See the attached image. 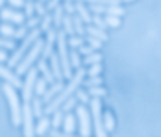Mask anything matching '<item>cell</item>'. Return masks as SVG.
<instances>
[{
	"mask_svg": "<svg viewBox=\"0 0 161 137\" xmlns=\"http://www.w3.org/2000/svg\"><path fill=\"white\" fill-rule=\"evenodd\" d=\"M82 84H84V86H87V87L101 86V84H103V79L99 77V75H96V77H87V79H84V81H82Z\"/></svg>",
	"mask_w": 161,
	"mask_h": 137,
	"instance_id": "obj_37",
	"label": "cell"
},
{
	"mask_svg": "<svg viewBox=\"0 0 161 137\" xmlns=\"http://www.w3.org/2000/svg\"><path fill=\"white\" fill-rule=\"evenodd\" d=\"M62 31L67 34V36H74L75 31H74V22H72V16H64V22H62Z\"/></svg>",
	"mask_w": 161,
	"mask_h": 137,
	"instance_id": "obj_22",
	"label": "cell"
},
{
	"mask_svg": "<svg viewBox=\"0 0 161 137\" xmlns=\"http://www.w3.org/2000/svg\"><path fill=\"white\" fill-rule=\"evenodd\" d=\"M2 91H3L7 101H9V106H10V118H12V125L19 127V125H22V106H21V101H19L17 93H16V87H12L10 84H3Z\"/></svg>",
	"mask_w": 161,
	"mask_h": 137,
	"instance_id": "obj_4",
	"label": "cell"
},
{
	"mask_svg": "<svg viewBox=\"0 0 161 137\" xmlns=\"http://www.w3.org/2000/svg\"><path fill=\"white\" fill-rule=\"evenodd\" d=\"M50 68H52L53 75H55V81H64L62 63H60V60H58V55H57V52H53L52 57H50Z\"/></svg>",
	"mask_w": 161,
	"mask_h": 137,
	"instance_id": "obj_13",
	"label": "cell"
},
{
	"mask_svg": "<svg viewBox=\"0 0 161 137\" xmlns=\"http://www.w3.org/2000/svg\"><path fill=\"white\" fill-rule=\"evenodd\" d=\"M34 14H36L38 17H45L48 14V10H47V5H45L43 2H34Z\"/></svg>",
	"mask_w": 161,
	"mask_h": 137,
	"instance_id": "obj_35",
	"label": "cell"
},
{
	"mask_svg": "<svg viewBox=\"0 0 161 137\" xmlns=\"http://www.w3.org/2000/svg\"><path fill=\"white\" fill-rule=\"evenodd\" d=\"M79 2H87L94 5H120V0H79Z\"/></svg>",
	"mask_w": 161,
	"mask_h": 137,
	"instance_id": "obj_34",
	"label": "cell"
},
{
	"mask_svg": "<svg viewBox=\"0 0 161 137\" xmlns=\"http://www.w3.org/2000/svg\"><path fill=\"white\" fill-rule=\"evenodd\" d=\"M77 52H79V55H84V57H86V55H91L94 50L89 47V45H82V47L77 48Z\"/></svg>",
	"mask_w": 161,
	"mask_h": 137,
	"instance_id": "obj_48",
	"label": "cell"
},
{
	"mask_svg": "<svg viewBox=\"0 0 161 137\" xmlns=\"http://www.w3.org/2000/svg\"><path fill=\"white\" fill-rule=\"evenodd\" d=\"M62 7H64V12L67 16H75V3L74 2H65Z\"/></svg>",
	"mask_w": 161,
	"mask_h": 137,
	"instance_id": "obj_46",
	"label": "cell"
},
{
	"mask_svg": "<svg viewBox=\"0 0 161 137\" xmlns=\"http://www.w3.org/2000/svg\"><path fill=\"white\" fill-rule=\"evenodd\" d=\"M3 2H5V0H0V7H2V5H3Z\"/></svg>",
	"mask_w": 161,
	"mask_h": 137,
	"instance_id": "obj_52",
	"label": "cell"
},
{
	"mask_svg": "<svg viewBox=\"0 0 161 137\" xmlns=\"http://www.w3.org/2000/svg\"><path fill=\"white\" fill-rule=\"evenodd\" d=\"M0 77H2L3 81L7 82V84H10L12 87H16V89H19V87H22L21 75H17L16 72H12L9 67L2 65V63H0Z\"/></svg>",
	"mask_w": 161,
	"mask_h": 137,
	"instance_id": "obj_11",
	"label": "cell"
},
{
	"mask_svg": "<svg viewBox=\"0 0 161 137\" xmlns=\"http://www.w3.org/2000/svg\"><path fill=\"white\" fill-rule=\"evenodd\" d=\"M47 84H48V82L45 81L43 77L36 79V84H34V94H36V96H43V94H45V91L48 89Z\"/></svg>",
	"mask_w": 161,
	"mask_h": 137,
	"instance_id": "obj_25",
	"label": "cell"
},
{
	"mask_svg": "<svg viewBox=\"0 0 161 137\" xmlns=\"http://www.w3.org/2000/svg\"><path fill=\"white\" fill-rule=\"evenodd\" d=\"M75 106H77V98L72 96V98H69V100L65 101L62 106H60V110H62L64 113H70V110H74Z\"/></svg>",
	"mask_w": 161,
	"mask_h": 137,
	"instance_id": "obj_33",
	"label": "cell"
},
{
	"mask_svg": "<svg viewBox=\"0 0 161 137\" xmlns=\"http://www.w3.org/2000/svg\"><path fill=\"white\" fill-rule=\"evenodd\" d=\"M52 127V120L48 118V115H43L40 118V122L36 123V127H34V130H36V135H45L48 132V129Z\"/></svg>",
	"mask_w": 161,
	"mask_h": 137,
	"instance_id": "obj_17",
	"label": "cell"
},
{
	"mask_svg": "<svg viewBox=\"0 0 161 137\" xmlns=\"http://www.w3.org/2000/svg\"><path fill=\"white\" fill-rule=\"evenodd\" d=\"M69 58H70V65L74 67V68H79V67H80V63H82L79 52H77V50H74V48H72V50L69 52Z\"/></svg>",
	"mask_w": 161,
	"mask_h": 137,
	"instance_id": "obj_31",
	"label": "cell"
},
{
	"mask_svg": "<svg viewBox=\"0 0 161 137\" xmlns=\"http://www.w3.org/2000/svg\"><path fill=\"white\" fill-rule=\"evenodd\" d=\"M52 16H53V28H55V29H62V22H64V16H65L64 7L58 5L55 10H53Z\"/></svg>",
	"mask_w": 161,
	"mask_h": 137,
	"instance_id": "obj_20",
	"label": "cell"
},
{
	"mask_svg": "<svg viewBox=\"0 0 161 137\" xmlns=\"http://www.w3.org/2000/svg\"><path fill=\"white\" fill-rule=\"evenodd\" d=\"M31 106H33V115L36 117V118H41V117L45 115V106H43V101H41L40 96H33Z\"/></svg>",
	"mask_w": 161,
	"mask_h": 137,
	"instance_id": "obj_18",
	"label": "cell"
},
{
	"mask_svg": "<svg viewBox=\"0 0 161 137\" xmlns=\"http://www.w3.org/2000/svg\"><path fill=\"white\" fill-rule=\"evenodd\" d=\"M89 106H91V118H93V125H94V135L96 137H108V132H106L105 123H103L101 101H99V98H91Z\"/></svg>",
	"mask_w": 161,
	"mask_h": 137,
	"instance_id": "obj_5",
	"label": "cell"
},
{
	"mask_svg": "<svg viewBox=\"0 0 161 137\" xmlns=\"http://www.w3.org/2000/svg\"><path fill=\"white\" fill-rule=\"evenodd\" d=\"M74 96L77 98V101H80V105H89V101H91V96L86 93V91H82V89H77Z\"/></svg>",
	"mask_w": 161,
	"mask_h": 137,
	"instance_id": "obj_36",
	"label": "cell"
},
{
	"mask_svg": "<svg viewBox=\"0 0 161 137\" xmlns=\"http://www.w3.org/2000/svg\"><path fill=\"white\" fill-rule=\"evenodd\" d=\"M86 34L87 36L96 38V40H99V41H108V34H106V31H103V29H99V28H96V26H93V24L86 26Z\"/></svg>",
	"mask_w": 161,
	"mask_h": 137,
	"instance_id": "obj_16",
	"label": "cell"
},
{
	"mask_svg": "<svg viewBox=\"0 0 161 137\" xmlns=\"http://www.w3.org/2000/svg\"><path fill=\"white\" fill-rule=\"evenodd\" d=\"M84 75H86V68H82V67L75 68V74L72 75V79L67 82V86H64V89L60 91V93L57 94L50 103H47V106H45V115H53L57 110H60V106H62L69 98L74 96L75 91L82 86Z\"/></svg>",
	"mask_w": 161,
	"mask_h": 137,
	"instance_id": "obj_1",
	"label": "cell"
},
{
	"mask_svg": "<svg viewBox=\"0 0 161 137\" xmlns=\"http://www.w3.org/2000/svg\"><path fill=\"white\" fill-rule=\"evenodd\" d=\"M103 123H105L106 132H112L113 129H115V118H113L112 112H106L105 115H103Z\"/></svg>",
	"mask_w": 161,
	"mask_h": 137,
	"instance_id": "obj_29",
	"label": "cell"
},
{
	"mask_svg": "<svg viewBox=\"0 0 161 137\" xmlns=\"http://www.w3.org/2000/svg\"><path fill=\"white\" fill-rule=\"evenodd\" d=\"M24 16L33 17L34 16V0H26L24 3Z\"/></svg>",
	"mask_w": 161,
	"mask_h": 137,
	"instance_id": "obj_43",
	"label": "cell"
},
{
	"mask_svg": "<svg viewBox=\"0 0 161 137\" xmlns=\"http://www.w3.org/2000/svg\"><path fill=\"white\" fill-rule=\"evenodd\" d=\"M40 2H43V3H45V2H48V0H40Z\"/></svg>",
	"mask_w": 161,
	"mask_h": 137,
	"instance_id": "obj_54",
	"label": "cell"
},
{
	"mask_svg": "<svg viewBox=\"0 0 161 137\" xmlns=\"http://www.w3.org/2000/svg\"><path fill=\"white\" fill-rule=\"evenodd\" d=\"M69 47L70 48H74V50H77L79 47H82L84 45V38L82 36H79V34H74V36H69Z\"/></svg>",
	"mask_w": 161,
	"mask_h": 137,
	"instance_id": "obj_32",
	"label": "cell"
},
{
	"mask_svg": "<svg viewBox=\"0 0 161 137\" xmlns=\"http://www.w3.org/2000/svg\"><path fill=\"white\" fill-rule=\"evenodd\" d=\"M125 14V9L122 5H108L106 7L105 16H115V17H122Z\"/></svg>",
	"mask_w": 161,
	"mask_h": 137,
	"instance_id": "obj_24",
	"label": "cell"
},
{
	"mask_svg": "<svg viewBox=\"0 0 161 137\" xmlns=\"http://www.w3.org/2000/svg\"><path fill=\"white\" fill-rule=\"evenodd\" d=\"M9 60V57H7V50H3V48H0V63L7 62Z\"/></svg>",
	"mask_w": 161,
	"mask_h": 137,
	"instance_id": "obj_51",
	"label": "cell"
},
{
	"mask_svg": "<svg viewBox=\"0 0 161 137\" xmlns=\"http://www.w3.org/2000/svg\"><path fill=\"white\" fill-rule=\"evenodd\" d=\"M101 60H103V55H99V53H96V52H93L91 55H86V57H84V63H86V65L101 63Z\"/></svg>",
	"mask_w": 161,
	"mask_h": 137,
	"instance_id": "obj_30",
	"label": "cell"
},
{
	"mask_svg": "<svg viewBox=\"0 0 161 137\" xmlns=\"http://www.w3.org/2000/svg\"><path fill=\"white\" fill-rule=\"evenodd\" d=\"M0 48H3V50H16V43L10 41L9 38H0Z\"/></svg>",
	"mask_w": 161,
	"mask_h": 137,
	"instance_id": "obj_44",
	"label": "cell"
},
{
	"mask_svg": "<svg viewBox=\"0 0 161 137\" xmlns=\"http://www.w3.org/2000/svg\"><path fill=\"white\" fill-rule=\"evenodd\" d=\"M40 22H41V17H38V16L28 17V21H26V28L31 31V29H34V28H40Z\"/></svg>",
	"mask_w": 161,
	"mask_h": 137,
	"instance_id": "obj_42",
	"label": "cell"
},
{
	"mask_svg": "<svg viewBox=\"0 0 161 137\" xmlns=\"http://www.w3.org/2000/svg\"><path fill=\"white\" fill-rule=\"evenodd\" d=\"M58 5H60V0H48V2H47V10H48V12H52V10H55Z\"/></svg>",
	"mask_w": 161,
	"mask_h": 137,
	"instance_id": "obj_50",
	"label": "cell"
},
{
	"mask_svg": "<svg viewBox=\"0 0 161 137\" xmlns=\"http://www.w3.org/2000/svg\"><path fill=\"white\" fill-rule=\"evenodd\" d=\"M65 2H74V0H65Z\"/></svg>",
	"mask_w": 161,
	"mask_h": 137,
	"instance_id": "obj_55",
	"label": "cell"
},
{
	"mask_svg": "<svg viewBox=\"0 0 161 137\" xmlns=\"http://www.w3.org/2000/svg\"><path fill=\"white\" fill-rule=\"evenodd\" d=\"M57 31L55 28H52L50 31L47 33V40H45V45H43V52H41V58L40 60H48L52 57V53L55 52V45H57Z\"/></svg>",
	"mask_w": 161,
	"mask_h": 137,
	"instance_id": "obj_10",
	"label": "cell"
},
{
	"mask_svg": "<svg viewBox=\"0 0 161 137\" xmlns=\"http://www.w3.org/2000/svg\"><path fill=\"white\" fill-rule=\"evenodd\" d=\"M48 137H74V135H72V134H67V132H60L58 129H52Z\"/></svg>",
	"mask_w": 161,
	"mask_h": 137,
	"instance_id": "obj_47",
	"label": "cell"
},
{
	"mask_svg": "<svg viewBox=\"0 0 161 137\" xmlns=\"http://www.w3.org/2000/svg\"><path fill=\"white\" fill-rule=\"evenodd\" d=\"M38 79V67L36 68H29V72L26 74V81H22V100L24 103H31L33 94H34V84Z\"/></svg>",
	"mask_w": 161,
	"mask_h": 137,
	"instance_id": "obj_7",
	"label": "cell"
},
{
	"mask_svg": "<svg viewBox=\"0 0 161 137\" xmlns=\"http://www.w3.org/2000/svg\"><path fill=\"white\" fill-rule=\"evenodd\" d=\"M34 115H33V106L31 103H24L22 105V129H24V137H34Z\"/></svg>",
	"mask_w": 161,
	"mask_h": 137,
	"instance_id": "obj_8",
	"label": "cell"
},
{
	"mask_svg": "<svg viewBox=\"0 0 161 137\" xmlns=\"http://www.w3.org/2000/svg\"><path fill=\"white\" fill-rule=\"evenodd\" d=\"M24 14L19 12V10L12 9V7H3L2 10H0V19H2L3 22H9V24H24Z\"/></svg>",
	"mask_w": 161,
	"mask_h": 137,
	"instance_id": "obj_9",
	"label": "cell"
},
{
	"mask_svg": "<svg viewBox=\"0 0 161 137\" xmlns=\"http://www.w3.org/2000/svg\"><path fill=\"white\" fill-rule=\"evenodd\" d=\"M14 33H16V28H12V24H9V22H3V24L0 26V34H2V38H14Z\"/></svg>",
	"mask_w": 161,
	"mask_h": 137,
	"instance_id": "obj_26",
	"label": "cell"
},
{
	"mask_svg": "<svg viewBox=\"0 0 161 137\" xmlns=\"http://www.w3.org/2000/svg\"><path fill=\"white\" fill-rule=\"evenodd\" d=\"M120 2H132V0H120Z\"/></svg>",
	"mask_w": 161,
	"mask_h": 137,
	"instance_id": "obj_53",
	"label": "cell"
},
{
	"mask_svg": "<svg viewBox=\"0 0 161 137\" xmlns=\"http://www.w3.org/2000/svg\"><path fill=\"white\" fill-rule=\"evenodd\" d=\"M91 24L96 26V28H99V29H103V31L108 28V26H106V22H105V17L98 16V14H94V16H93V22H91Z\"/></svg>",
	"mask_w": 161,
	"mask_h": 137,
	"instance_id": "obj_40",
	"label": "cell"
},
{
	"mask_svg": "<svg viewBox=\"0 0 161 137\" xmlns=\"http://www.w3.org/2000/svg\"><path fill=\"white\" fill-rule=\"evenodd\" d=\"M38 72H41L43 79L48 82V84H53V82H55V75H53L52 68L48 67L47 60H40V63H38Z\"/></svg>",
	"mask_w": 161,
	"mask_h": 137,
	"instance_id": "obj_15",
	"label": "cell"
},
{
	"mask_svg": "<svg viewBox=\"0 0 161 137\" xmlns=\"http://www.w3.org/2000/svg\"><path fill=\"white\" fill-rule=\"evenodd\" d=\"M87 94L93 98H105L106 96V89L103 86H93L87 89Z\"/></svg>",
	"mask_w": 161,
	"mask_h": 137,
	"instance_id": "obj_27",
	"label": "cell"
},
{
	"mask_svg": "<svg viewBox=\"0 0 161 137\" xmlns=\"http://www.w3.org/2000/svg\"><path fill=\"white\" fill-rule=\"evenodd\" d=\"M84 41H87V45H89L93 50H99V48L103 47V41H99V40H96V38H93V36H87V34H86V38H84Z\"/></svg>",
	"mask_w": 161,
	"mask_h": 137,
	"instance_id": "obj_39",
	"label": "cell"
},
{
	"mask_svg": "<svg viewBox=\"0 0 161 137\" xmlns=\"http://www.w3.org/2000/svg\"><path fill=\"white\" fill-rule=\"evenodd\" d=\"M72 22H74V31H75V34L86 38V24H84V21L77 16V14H75V16H72Z\"/></svg>",
	"mask_w": 161,
	"mask_h": 137,
	"instance_id": "obj_21",
	"label": "cell"
},
{
	"mask_svg": "<svg viewBox=\"0 0 161 137\" xmlns=\"http://www.w3.org/2000/svg\"><path fill=\"white\" fill-rule=\"evenodd\" d=\"M7 2L10 3V7H12V9H22V7H24V3H26V0H7Z\"/></svg>",
	"mask_w": 161,
	"mask_h": 137,
	"instance_id": "obj_49",
	"label": "cell"
},
{
	"mask_svg": "<svg viewBox=\"0 0 161 137\" xmlns=\"http://www.w3.org/2000/svg\"><path fill=\"white\" fill-rule=\"evenodd\" d=\"M77 118H75L74 115H70V113H65V118H64V132H67V134H72V132L75 130V127H77Z\"/></svg>",
	"mask_w": 161,
	"mask_h": 137,
	"instance_id": "obj_19",
	"label": "cell"
},
{
	"mask_svg": "<svg viewBox=\"0 0 161 137\" xmlns=\"http://www.w3.org/2000/svg\"><path fill=\"white\" fill-rule=\"evenodd\" d=\"M29 29L26 28V24H21V28H16V33H14V40H24L28 36Z\"/></svg>",
	"mask_w": 161,
	"mask_h": 137,
	"instance_id": "obj_38",
	"label": "cell"
},
{
	"mask_svg": "<svg viewBox=\"0 0 161 137\" xmlns=\"http://www.w3.org/2000/svg\"><path fill=\"white\" fill-rule=\"evenodd\" d=\"M105 22L108 28H118L120 26V17H115V16H105Z\"/></svg>",
	"mask_w": 161,
	"mask_h": 137,
	"instance_id": "obj_45",
	"label": "cell"
},
{
	"mask_svg": "<svg viewBox=\"0 0 161 137\" xmlns=\"http://www.w3.org/2000/svg\"><path fill=\"white\" fill-rule=\"evenodd\" d=\"M75 14L84 21V24H91L93 22V16H91L89 9H87L86 5H84V2H79V0H75Z\"/></svg>",
	"mask_w": 161,
	"mask_h": 137,
	"instance_id": "obj_14",
	"label": "cell"
},
{
	"mask_svg": "<svg viewBox=\"0 0 161 137\" xmlns=\"http://www.w3.org/2000/svg\"><path fill=\"white\" fill-rule=\"evenodd\" d=\"M64 86H65V84H64V81H55L52 86L48 87L47 91H45V94L41 96V101H43V103H50V101L53 100V98L57 96V94L60 93V91L64 89Z\"/></svg>",
	"mask_w": 161,
	"mask_h": 137,
	"instance_id": "obj_12",
	"label": "cell"
},
{
	"mask_svg": "<svg viewBox=\"0 0 161 137\" xmlns=\"http://www.w3.org/2000/svg\"><path fill=\"white\" fill-rule=\"evenodd\" d=\"M52 28H53V16L52 14H47L45 17H41L40 29H41V33H48Z\"/></svg>",
	"mask_w": 161,
	"mask_h": 137,
	"instance_id": "obj_23",
	"label": "cell"
},
{
	"mask_svg": "<svg viewBox=\"0 0 161 137\" xmlns=\"http://www.w3.org/2000/svg\"><path fill=\"white\" fill-rule=\"evenodd\" d=\"M43 45H45V41L41 40V38L34 41V45L28 50V53L22 57L21 62L16 65V74H17V75H26V74H28L29 68L33 67V63L36 62L38 58H40L41 52H43Z\"/></svg>",
	"mask_w": 161,
	"mask_h": 137,
	"instance_id": "obj_3",
	"label": "cell"
},
{
	"mask_svg": "<svg viewBox=\"0 0 161 137\" xmlns=\"http://www.w3.org/2000/svg\"><path fill=\"white\" fill-rule=\"evenodd\" d=\"M64 118H65V113L62 110H57V112L53 113V118H52V129H58L60 125L64 123Z\"/></svg>",
	"mask_w": 161,
	"mask_h": 137,
	"instance_id": "obj_28",
	"label": "cell"
},
{
	"mask_svg": "<svg viewBox=\"0 0 161 137\" xmlns=\"http://www.w3.org/2000/svg\"><path fill=\"white\" fill-rule=\"evenodd\" d=\"M40 38H41V29H40V28L31 29V31L28 33V36H26L24 40L21 41V47H17L16 50H14L12 57H9V60H7V65H9V68L16 67L17 63L22 60V57H24L26 53H28V50L34 45V41L40 40Z\"/></svg>",
	"mask_w": 161,
	"mask_h": 137,
	"instance_id": "obj_2",
	"label": "cell"
},
{
	"mask_svg": "<svg viewBox=\"0 0 161 137\" xmlns=\"http://www.w3.org/2000/svg\"><path fill=\"white\" fill-rule=\"evenodd\" d=\"M101 70H103L101 63H94V65H89V68L86 70V74L89 75V77H96V75L101 74Z\"/></svg>",
	"mask_w": 161,
	"mask_h": 137,
	"instance_id": "obj_41",
	"label": "cell"
},
{
	"mask_svg": "<svg viewBox=\"0 0 161 137\" xmlns=\"http://www.w3.org/2000/svg\"><path fill=\"white\" fill-rule=\"evenodd\" d=\"M75 118L79 122V132L80 137H91L93 132V122H91V112L86 108V105H79L75 106Z\"/></svg>",
	"mask_w": 161,
	"mask_h": 137,
	"instance_id": "obj_6",
	"label": "cell"
}]
</instances>
